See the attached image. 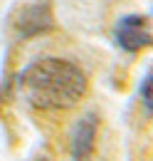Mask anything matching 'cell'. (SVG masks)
Segmentation results:
<instances>
[{
  "label": "cell",
  "instance_id": "obj_1",
  "mask_svg": "<svg viewBox=\"0 0 153 161\" xmlns=\"http://www.w3.org/2000/svg\"><path fill=\"white\" fill-rule=\"evenodd\" d=\"M89 80L74 62L62 57H42L18 75V89L30 107L42 112H62L79 104Z\"/></svg>",
  "mask_w": 153,
  "mask_h": 161
},
{
  "label": "cell",
  "instance_id": "obj_2",
  "mask_svg": "<svg viewBox=\"0 0 153 161\" xmlns=\"http://www.w3.org/2000/svg\"><path fill=\"white\" fill-rule=\"evenodd\" d=\"M13 27L20 37L30 40V37H37L45 35L55 27V13H52V5L47 0H37V3H30V5H22L15 18H13Z\"/></svg>",
  "mask_w": 153,
  "mask_h": 161
},
{
  "label": "cell",
  "instance_id": "obj_3",
  "mask_svg": "<svg viewBox=\"0 0 153 161\" xmlns=\"http://www.w3.org/2000/svg\"><path fill=\"white\" fill-rule=\"evenodd\" d=\"M114 40L124 52H141L153 45V32L143 15H124L114 27Z\"/></svg>",
  "mask_w": 153,
  "mask_h": 161
},
{
  "label": "cell",
  "instance_id": "obj_4",
  "mask_svg": "<svg viewBox=\"0 0 153 161\" xmlns=\"http://www.w3.org/2000/svg\"><path fill=\"white\" fill-rule=\"evenodd\" d=\"M99 136V117L94 112H87L76 121L72 134V161H92Z\"/></svg>",
  "mask_w": 153,
  "mask_h": 161
},
{
  "label": "cell",
  "instance_id": "obj_5",
  "mask_svg": "<svg viewBox=\"0 0 153 161\" xmlns=\"http://www.w3.org/2000/svg\"><path fill=\"white\" fill-rule=\"evenodd\" d=\"M141 102H143V107L153 114V75H148L146 80L141 82Z\"/></svg>",
  "mask_w": 153,
  "mask_h": 161
},
{
  "label": "cell",
  "instance_id": "obj_6",
  "mask_svg": "<svg viewBox=\"0 0 153 161\" xmlns=\"http://www.w3.org/2000/svg\"><path fill=\"white\" fill-rule=\"evenodd\" d=\"M37 161H47V159H37Z\"/></svg>",
  "mask_w": 153,
  "mask_h": 161
}]
</instances>
